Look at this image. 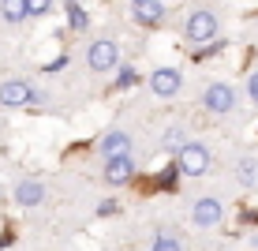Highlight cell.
<instances>
[{
    "instance_id": "cell-1",
    "label": "cell",
    "mask_w": 258,
    "mask_h": 251,
    "mask_svg": "<svg viewBox=\"0 0 258 251\" xmlns=\"http://www.w3.org/2000/svg\"><path fill=\"white\" fill-rule=\"evenodd\" d=\"M176 165H180L183 176H206L213 169V154L202 146V142H187V146L176 154Z\"/></svg>"
},
{
    "instance_id": "cell-2",
    "label": "cell",
    "mask_w": 258,
    "mask_h": 251,
    "mask_svg": "<svg viewBox=\"0 0 258 251\" xmlns=\"http://www.w3.org/2000/svg\"><path fill=\"white\" fill-rule=\"evenodd\" d=\"M183 34H187V41H195V45H206V41L217 38V15L206 12V8L191 12V15H187V26H183Z\"/></svg>"
},
{
    "instance_id": "cell-3",
    "label": "cell",
    "mask_w": 258,
    "mask_h": 251,
    "mask_svg": "<svg viewBox=\"0 0 258 251\" xmlns=\"http://www.w3.org/2000/svg\"><path fill=\"white\" fill-rule=\"evenodd\" d=\"M202 105H206L210 113H232L236 109V90L228 83H210L206 90H202Z\"/></svg>"
},
{
    "instance_id": "cell-4",
    "label": "cell",
    "mask_w": 258,
    "mask_h": 251,
    "mask_svg": "<svg viewBox=\"0 0 258 251\" xmlns=\"http://www.w3.org/2000/svg\"><path fill=\"white\" fill-rule=\"evenodd\" d=\"M38 90H34L30 83H19V79H8V83H0V105H8V109H19L26 102H38Z\"/></svg>"
},
{
    "instance_id": "cell-5",
    "label": "cell",
    "mask_w": 258,
    "mask_h": 251,
    "mask_svg": "<svg viewBox=\"0 0 258 251\" xmlns=\"http://www.w3.org/2000/svg\"><path fill=\"white\" fill-rule=\"evenodd\" d=\"M116 60H120V49H116V41H109V38L94 41L90 53H86V64H90L94 71H109V68H116Z\"/></svg>"
},
{
    "instance_id": "cell-6",
    "label": "cell",
    "mask_w": 258,
    "mask_h": 251,
    "mask_svg": "<svg viewBox=\"0 0 258 251\" xmlns=\"http://www.w3.org/2000/svg\"><path fill=\"white\" fill-rule=\"evenodd\" d=\"M183 86V75L176 68H157L154 75H150V90H154L157 97H176Z\"/></svg>"
},
{
    "instance_id": "cell-7",
    "label": "cell",
    "mask_w": 258,
    "mask_h": 251,
    "mask_svg": "<svg viewBox=\"0 0 258 251\" xmlns=\"http://www.w3.org/2000/svg\"><path fill=\"white\" fill-rule=\"evenodd\" d=\"M221 218H225V206H221L217 199H199L191 206V221L199 229H213V225H221Z\"/></svg>"
},
{
    "instance_id": "cell-8",
    "label": "cell",
    "mask_w": 258,
    "mask_h": 251,
    "mask_svg": "<svg viewBox=\"0 0 258 251\" xmlns=\"http://www.w3.org/2000/svg\"><path fill=\"white\" fill-rule=\"evenodd\" d=\"M97 146H101L105 158H120V154H127V150H131V135H127L123 128H109Z\"/></svg>"
},
{
    "instance_id": "cell-9",
    "label": "cell",
    "mask_w": 258,
    "mask_h": 251,
    "mask_svg": "<svg viewBox=\"0 0 258 251\" xmlns=\"http://www.w3.org/2000/svg\"><path fill=\"white\" fill-rule=\"evenodd\" d=\"M131 176H135V161H131L127 154L105 161V180H109V184H127Z\"/></svg>"
},
{
    "instance_id": "cell-10",
    "label": "cell",
    "mask_w": 258,
    "mask_h": 251,
    "mask_svg": "<svg viewBox=\"0 0 258 251\" xmlns=\"http://www.w3.org/2000/svg\"><path fill=\"white\" fill-rule=\"evenodd\" d=\"M131 12H135V19L146 23V26H157L165 19V4L161 0H131Z\"/></svg>"
},
{
    "instance_id": "cell-11",
    "label": "cell",
    "mask_w": 258,
    "mask_h": 251,
    "mask_svg": "<svg viewBox=\"0 0 258 251\" xmlns=\"http://www.w3.org/2000/svg\"><path fill=\"white\" fill-rule=\"evenodd\" d=\"M41 199H45V187L38 180H19L15 184V203L19 206H38Z\"/></svg>"
},
{
    "instance_id": "cell-12",
    "label": "cell",
    "mask_w": 258,
    "mask_h": 251,
    "mask_svg": "<svg viewBox=\"0 0 258 251\" xmlns=\"http://www.w3.org/2000/svg\"><path fill=\"white\" fill-rule=\"evenodd\" d=\"M236 180H239V187H258V158H239Z\"/></svg>"
},
{
    "instance_id": "cell-13",
    "label": "cell",
    "mask_w": 258,
    "mask_h": 251,
    "mask_svg": "<svg viewBox=\"0 0 258 251\" xmlns=\"http://www.w3.org/2000/svg\"><path fill=\"white\" fill-rule=\"evenodd\" d=\"M0 15H4V23H23L26 19V0H0Z\"/></svg>"
},
{
    "instance_id": "cell-14",
    "label": "cell",
    "mask_w": 258,
    "mask_h": 251,
    "mask_svg": "<svg viewBox=\"0 0 258 251\" xmlns=\"http://www.w3.org/2000/svg\"><path fill=\"white\" fill-rule=\"evenodd\" d=\"M161 142H165L168 150H176V154H180V150L187 146V128H183V124H172V128L161 135Z\"/></svg>"
},
{
    "instance_id": "cell-15",
    "label": "cell",
    "mask_w": 258,
    "mask_h": 251,
    "mask_svg": "<svg viewBox=\"0 0 258 251\" xmlns=\"http://www.w3.org/2000/svg\"><path fill=\"white\" fill-rule=\"evenodd\" d=\"M68 26L71 30H86V8L79 0H68Z\"/></svg>"
},
{
    "instance_id": "cell-16",
    "label": "cell",
    "mask_w": 258,
    "mask_h": 251,
    "mask_svg": "<svg viewBox=\"0 0 258 251\" xmlns=\"http://www.w3.org/2000/svg\"><path fill=\"white\" fill-rule=\"evenodd\" d=\"M176 184H180V165H165V173L157 176V187H161V191H176Z\"/></svg>"
},
{
    "instance_id": "cell-17",
    "label": "cell",
    "mask_w": 258,
    "mask_h": 251,
    "mask_svg": "<svg viewBox=\"0 0 258 251\" xmlns=\"http://www.w3.org/2000/svg\"><path fill=\"white\" fill-rule=\"evenodd\" d=\"M150 251H183V244H180L176 236H165V232H161V236H154Z\"/></svg>"
},
{
    "instance_id": "cell-18",
    "label": "cell",
    "mask_w": 258,
    "mask_h": 251,
    "mask_svg": "<svg viewBox=\"0 0 258 251\" xmlns=\"http://www.w3.org/2000/svg\"><path fill=\"white\" fill-rule=\"evenodd\" d=\"M52 0H26V15H49Z\"/></svg>"
},
{
    "instance_id": "cell-19",
    "label": "cell",
    "mask_w": 258,
    "mask_h": 251,
    "mask_svg": "<svg viewBox=\"0 0 258 251\" xmlns=\"http://www.w3.org/2000/svg\"><path fill=\"white\" fill-rule=\"evenodd\" d=\"M97 214H101V218H109V214H120V203H116V199H105L101 206H97Z\"/></svg>"
},
{
    "instance_id": "cell-20",
    "label": "cell",
    "mask_w": 258,
    "mask_h": 251,
    "mask_svg": "<svg viewBox=\"0 0 258 251\" xmlns=\"http://www.w3.org/2000/svg\"><path fill=\"white\" fill-rule=\"evenodd\" d=\"M135 79H139V75H135V68H123V71H120V79H116V86H131Z\"/></svg>"
},
{
    "instance_id": "cell-21",
    "label": "cell",
    "mask_w": 258,
    "mask_h": 251,
    "mask_svg": "<svg viewBox=\"0 0 258 251\" xmlns=\"http://www.w3.org/2000/svg\"><path fill=\"white\" fill-rule=\"evenodd\" d=\"M64 68H68V57H56V60H49V64H45L49 75H56V71H64Z\"/></svg>"
},
{
    "instance_id": "cell-22",
    "label": "cell",
    "mask_w": 258,
    "mask_h": 251,
    "mask_svg": "<svg viewBox=\"0 0 258 251\" xmlns=\"http://www.w3.org/2000/svg\"><path fill=\"white\" fill-rule=\"evenodd\" d=\"M247 97H251V102L258 105V71H254L251 79H247Z\"/></svg>"
},
{
    "instance_id": "cell-23",
    "label": "cell",
    "mask_w": 258,
    "mask_h": 251,
    "mask_svg": "<svg viewBox=\"0 0 258 251\" xmlns=\"http://www.w3.org/2000/svg\"><path fill=\"white\" fill-rule=\"evenodd\" d=\"M254 247H258V240H254Z\"/></svg>"
}]
</instances>
